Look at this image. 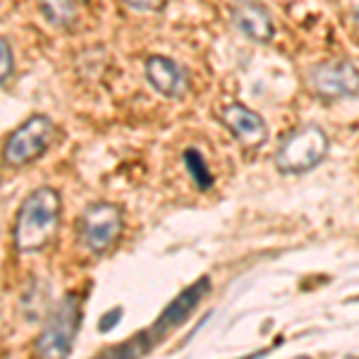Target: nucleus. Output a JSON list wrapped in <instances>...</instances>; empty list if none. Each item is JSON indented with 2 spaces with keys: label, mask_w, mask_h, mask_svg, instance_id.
Wrapping results in <instances>:
<instances>
[{
  "label": "nucleus",
  "mask_w": 359,
  "mask_h": 359,
  "mask_svg": "<svg viewBox=\"0 0 359 359\" xmlns=\"http://www.w3.org/2000/svg\"><path fill=\"white\" fill-rule=\"evenodd\" d=\"M62 196L50 184H41L25 196L15 213L13 247L20 254H39L48 249L60 233Z\"/></svg>",
  "instance_id": "nucleus-1"
},
{
  "label": "nucleus",
  "mask_w": 359,
  "mask_h": 359,
  "mask_svg": "<svg viewBox=\"0 0 359 359\" xmlns=\"http://www.w3.org/2000/svg\"><path fill=\"white\" fill-rule=\"evenodd\" d=\"M208 290H211V278H208V276L199 278L194 285H189L184 292H180L177 297L165 306V311L158 316V321H156L154 326H151V331L135 335L130 343L111 347V350H108V355H115V357H142V355H149V352H151L154 347H156V343H161V340H163L170 331H175L177 326H182L184 318H187L196 309L199 299L204 297Z\"/></svg>",
  "instance_id": "nucleus-2"
},
{
  "label": "nucleus",
  "mask_w": 359,
  "mask_h": 359,
  "mask_svg": "<svg viewBox=\"0 0 359 359\" xmlns=\"http://www.w3.org/2000/svg\"><path fill=\"white\" fill-rule=\"evenodd\" d=\"M82 316L84 306L79 294L67 292L46 316L41 333L36 335V343H34V352L39 357L50 359L69 357L74 350V343H77L79 328H82Z\"/></svg>",
  "instance_id": "nucleus-3"
},
{
  "label": "nucleus",
  "mask_w": 359,
  "mask_h": 359,
  "mask_svg": "<svg viewBox=\"0 0 359 359\" xmlns=\"http://www.w3.org/2000/svg\"><path fill=\"white\" fill-rule=\"evenodd\" d=\"M331 154V137L318 125H302L280 142L273 156L276 170L283 175H306L316 170Z\"/></svg>",
  "instance_id": "nucleus-4"
},
{
  "label": "nucleus",
  "mask_w": 359,
  "mask_h": 359,
  "mask_svg": "<svg viewBox=\"0 0 359 359\" xmlns=\"http://www.w3.org/2000/svg\"><path fill=\"white\" fill-rule=\"evenodd\" d=\"M125 230V211L113 201H94L79 213L77 240L86 252L103 257L118 245Z\"/></svg>",
  "instance_id": "nucleus-5"
},
{
  "label": "nucleus",
  "mask_w": 359,
  "mask_h": 359,
  "mask_svg": "<svg viewBox=\"0 0 359 359\" xmlns=\"http://www.w3.org/2000/svg\"><path fill=\"white\" fill-rule=\"evenodd\" d=\"M55 139V123L43 113H34L15 127L5 139L3 163L10 168H25L36 163L41 156L48 154L50 144Z\"/></svg>",
  "instance_id": "nucleus-6"
},
{
  "label": "nucleus",
  "mask_w": 359,
  "mask_h": 359,
  "mask_svg": "<svg viewBox=\"0 0 359 359\" xmlns=\"http://www.w3.org/2000/svg\"><path fill=\"white\" fill-rule=\"evenodd\" d=\"M309 91L326 101H343L359 94V67L347 57H328L311 65L304 74Z\"/></svg>",
  "instance_id": "nucleus-7"
},
{
  "label": "nucleus",
  "mask_w": 359,
  "mask_h": 359,
  "mask_svg": "<svg viewBox=\"0 0 359 359\" xmlns=\"http://www.w3.org/2000/svg\"><path fill=\"white\" fill-rule=\"evenodd\" d=\"M218 120L228 130V135L245 149H262L269 142V125L257 111L245 103H225L218 111Z\"/></svg>",
  "instance_id": "nucleus-8"
},
{
  "label": "nucleus",
  "mask_w": 359,
  "mask_h": 359,
  "mask_svg": "<svg viewBox=\"0 0 359 359\" xmlns=\"http://www.w3.org/2000/svg\"><path fill=\"white\" fill-rule=\"evenodd\" d=\"M144 77L158 96L180 101L192 89L189 69L168 55H149L144 60Z\"/></svg>",
  "instance_id": "nucleus-9"
},
{
  "label": "nucleus",
  "mask_w": 359,
  "mask_h": 359,
  "mask_svg": "<svg viewBox=\"0 0 359 359\" xmlns=\"http://www.w3.org/2000/svg\"><path fill=\"white\" fill-rule=\"evenodd\" d=\"M233 27L254 43H271L276 36V25L269 8L259 0H233L230 5Z\"/></svg>",
  "instance_id": "nucleus-10"
},
{
  "label": "nucleus",
  "mask_w": 359,
  "mask_h": 359,
  "mask_svg": "<svg viewBox=\"0 0 359 359\" xmlns=\"http://www.w3.org/2000/svg\"><path fill=\"white\" fill-rule=\"evenodd\" d=\"M39 13L57 29H72L79 20L77 0H39Z\"/></svg>",
  "instance_id": "nucleus-11"
},
{
  "label": "nucleus",
  "mask_w": 359,
  "mask_h": 359,
  "mask_svg": "<svg viewBox=\"0 0 359 359\" xmlns=\"http://www.w3.org/2000/svg\"><path fill=\"white\" fill-rule=\"evenodd\" d=\"M182 163H184V170L189 172V177L194 180V184H196V189H199V192H208V189L213 187L216 177H213L211 168H208L204 154H201L199 149H194V147L184 149Z\"/></svg>",
  "instance_id": "nucleus-12"
},
{
  "label": "nucleus",
  "mask_w": 359,
  "mask_h": 359,
  "mask_svg": "<svg viewBox=\"0 0 359 359\" xmlns=\"http://www.w3.org/2000/svg\"><path fill=\"white\" fill-rule=\"evenodd\" d=\"M15 74V55H13V46H10V39L3 36L0 39V84L3 89H8L10 79Z\"/></svg>",
  "instance_id": "nucleus-13"
},
{
  "label": "nucleus",
  "mask_w": 359,
  "mask_h": 359,
  "mask_svg": "<svg viewBox=\"0 0 359 359\" xmlns=\"http://www.w3.org/2000/svg\"><path fill=\"white\" fill-rule=\"evenodd\" d=\"M120 3L137 13H161L165 8V0H120Z\"/></svg>",
  "instance_id": "nucleus-14"
},
{
  "label": "nucleus",
  "mask_w": 359,
  "mask_h": 359,
  "mask_svg": "<svg viewBox=\"0 0 359 359\" xmlns=\"http://www.w3.org/2000/svg\"><path fill=\"white\" fill-rule=\"evenodd\" d=\"M120 316H123V306H113L111 311H106V314L101 316V321H98V333H111L115 326L120 323Z\"/></svg>",
  "instance_id": "nucleus-15"
},
{
  "label": "nucleus",
  "mask_w": 359,
  "mask_h": 359,
  "mask_svg": "<svg viewBox=\"0 0 359 359\" xmlns=\"http://www.w3.org/2000/svg\"><path fill=\"white\" fill-rule=\"evenodd\" d=\"M352 22H355V25L359 27V5L355 8V13H352Z\"/></svg>",
  "instance_id": "nucleus-16"
}]
</instances>
